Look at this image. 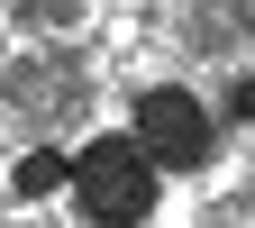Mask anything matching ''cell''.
<instances>
[{"instance_id": "obj_1", "label": "cell", "mask_w": 255, "mask_h": 228, "mask_svg": "<svg viewBox=\"0 0 255 228\" xmlns=\"http://www.w3.org/2000/svg\"><path fill=\"white\" fill-rule=\"evenodd\" d=\"M64 183H73L82 219H101V228H137V219L155 210V183H164V174L137 155V137H82L73 165H64Z\"/></svg>"}, {"instance_id": "obj_2", "label": "cell", "mask_w": 255, "mask_h": 228, "mask_svg": "<svg viewBox=\"0 0 255 228\" xmlns=\"http://www.w3.org/2000/svg\"><path fill=\"white\" fill-rule=\"evenodd\" d=\"M128 137H137V155L155 174H201L210 155H219V119H210V101H191V91H146L137 101V128H128Z\"/></svg>"}, {"instance_id": "obj_3", "label": "cell", "mask_w": 255, "mask_h": 228, "mask_svg": "<svg viewBox=\"0 0 255 228\" xmlns=\"http://www.w3.org/2000/svg\"><path fill=\"white\" fill-rule=\"evenodd\" d=\"M82 101H91V73L73 46H27L9 64V119L27 137H55L64 119H82Z\"/></svg>"}, {"instance_id": "obj_4", "label": "cell", "mask_w": 255, "mask_h": 228, "mask_svg": "<svg viewBox=\"0 0 255 228\" xmlns=\"http://www.w3.org/2000/svg\"><path fill=\"white\" fill-rule=\"evenodd\" d=\"M237 0H201V9H191V46H201V55H228V37H237Z\"/></svg>"}, {"instance_id": "obj_5", "label": "cell", "mask_w": 255, "mask_h": 228, "mask_svg": "<svg viewBox=\"0 0 255 228\" xmlns=\"http://www.w3.org/2000/svg\"><path fill=\"white\" fill-rule=\"evenodd\" d=\"M9 18H27V27H73L82 0H9Z\"/></svg>"}, {"instance_id": "obj_6", "label": "cell", "mask_w": 255, "mask_h": 228, "mask_svg": "<svg viewBox=\"0 0 255 228\" xmlns=\"http://www.w3.org/2000/svg\"><path fill=\"white\" fill-rule=\"evenodd\" d=\"M55 174H64V165H55V155H27V165H18V192H46Z\"/></svg>"}, {"instance_id": "obj_7", "label": "cell", "mask_w": 255, "mask_h": 228, "mask_svg": "<svg viewBox=\"0 0 255 228\" xmlns=\"http://www.w3.org/2000/svg\"><path fill=\"white\" fill-rule=\"evenodd\" d=\"M219 110H228V119H246V110H255V82H228V91H219Z\"/></svg>"}]
</instances>
